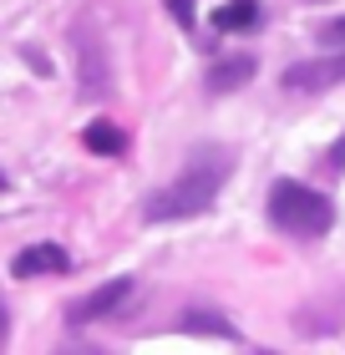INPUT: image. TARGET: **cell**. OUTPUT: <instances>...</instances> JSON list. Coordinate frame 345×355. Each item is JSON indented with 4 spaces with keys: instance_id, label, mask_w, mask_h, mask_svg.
Here are the masks:
<instances>
[{
    "instance_id": "7",
    "label": "cell",
    "mask_w": 345,
    "mask_h": 355,
    "mask_svg": "<svg viewBox=\"0 0 345 355\" xmlns=\"http://www.w3.org/2000/svg\"><path fill=\"white\" fill-rule=\"evenodd\" d=\"M254 21H259V0H224L213 10V26L219 31H249Z\"/></svg>"
},
{
    "instance_id": "11",
    "label": "cell",
    "mask_w": 345,
    "mask_h": 355,
    "mask_svg": "<svg viewBox=\"0 0 345 355\" xmlns=\"http://www.w3.org/2000/svg\"><path fill=\"white\" fill-rule=\"evenodd\" d=\"M0 345H6V310H0Z\"/></svg>"
},
{
    "instance_id": "13",
    "label": "cell",
    "mask_w": 345,
    "mask_h": 355,
    "mask_svg": "<svg viewBox=\"0 0 345 355\" xmlns=\"http://www.w3.org/2000/svg\"><path fill=\"white\" fill-rule=\"evenodd\" d=\"M0 193H6V173H0Z\"/></svg>"
},
{
    "instance_id": "9",
    "label": "cell",
    "mask_w": 345,
    "mask_h": 355,
    "mask_svg": "<svg viewBox=\"0 0 345 355\" xmlns=\"http://www.w3.org/2000/svg\"><path fill=\"white\" fill-rule=\"evenodd\" d=\"M249 76H254V61H249V56H239V61H224V67H213L208 87H213V92H228V87H244Z\"/></svg>"
},
{
    "instance_id": "1",
    "label": "cell",
    "mask_w": 345,
    "mask_h": 355,
    "mask_svg": "<svg viewBox=\"0 0 345 355\" xmlns=\"http://www.w3.org/2000/svg\"><path fill=\"white\" fill-rule=\"evenodd\" d=\"M224 178H228V157H224V153H213V148H208V153H193V163L178 173L168 188L147 193L142 218H147V223H173V218L203 214V208H213V198H219Z\"/></svg>"
},
{
    "instance_id": "6",
    "label": "cell",
    "mask_w": 345,
    "mask_h": 355,
    "mask_svg": "<svg viewBox=\"0 0 345 355\" xmlns=\"http://www.w3.org/2000/svg\"><path fill=\"white\" fill-rule=\"evenodd\" d=\"M81 142H87L92 153H102V157H122V153H127V132H122L117 122H107V117L87 122V132H81Z\"/></svg>"
},
{
    "instance_id": "12",
    "label": "cell",
    "mask_w": 345,
    "mask_h": 355,
    "mask_svg": "<svg viewBox=\"0 0 345 355\" xmlns=\"http://www.w3.org/2000/svg\"><path fill=\"white\" fill-rule=\"evenodd\" d=\"M330 31H335V36H345V21H335V26H330Z\"/></svg>"
},
{
    "instance_id": "10",
    "label": "cell",
    "mask_w": 345,
    "mask_h": 355,
    "mask_svg": "<svg viewBox=\"0 0 345 355\" xmlns=\"http://www.w3.org/2000/svg\"><path fill=\"white\" fill-rule=\"evenodd\" d=\"M168 10H173V21L183 26V31H193L199 21H193V0H168Z\"/></svg>"
},
{
    "instance_id": "2",
    "label": "cell",
    "mask_w": 345,
    "mask_h": 355,
    "mask_svg": "<svg viewBox=\"0 0 345 355\" xmlns=\"http://www.w3.org/2000/svg\"><path fill=\"white\" fill-rule=\"evenodd\" d=\"M269 223L285 229V234H294V239H320L335 223V203L325 198L320 188H310V183L279 178V183L269 188Z\"/></svg>"
},
{
    "instance_id": "4",
    "label": "cell",
    "mask_w": 345,
    "mask_h": 355,
    "mask_svg": "<svg viewBox=\"0 0 345 355\" xmlns=\"http://www.w3.org/2000/svg\"><path fill=\"white\" fill-rule=\"evenodd\" d=\"M345 82V56H320V61H300V67L285 71L289 92H330Z\"/></svg>"
},
{
    "instance_id": "5",
    "label": "cell",
    "mask_w": 345,
    "mask_h": 355,
    "mask_svg": "<svg viewBox=\"0 0 345 355\" xmlns=\"http://www.w3.org/2000/svg\"><path fill=\"white\" fill-rule=\"evenodd\" d=\"M71 269V254L61 244H31L10 259V274L15 279H36V274H67Z\"/></svg>"
},
{
    "instance_id": "8",
    "label": "cell",
    "mask_w": 345,
    "mask_h": 355,
    "mask_svg": "<svg viewBox=\"0 0 345 355\" xmlns=\"http://www.w3.org/2000/svg\"><path fill=\"white\" fill-rule=\"evenodd\" d=\"M183 335H219V340H239V330L228 325V320L208 315V310H193V315L183 320Z\"/></svg>"
},
{
    "instance_id": "3",
    "label": "cell",
    "mask_w": 345,
    "mask_h": 355,
    "mask_svg": "<svg viewBox=\"0 0 345 355\" xmlns=\"http://www.w3.org/2000/svg\"><path fill=\"white\" fill-rule=\"evenodd\" d=\"M133 295V279H127V274H117V279H107V284H96L87 300H76L71 310H67V320L71 325H92V320H102V315H112L117 310V304Z\"/></svg>"
}]
</instances>
